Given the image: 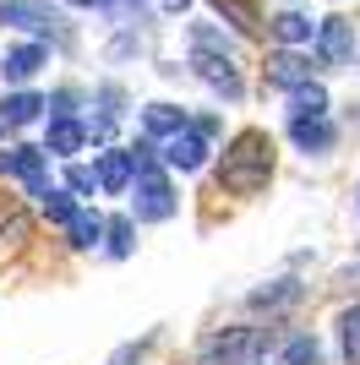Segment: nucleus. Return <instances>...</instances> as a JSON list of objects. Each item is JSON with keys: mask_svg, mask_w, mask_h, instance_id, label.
Masks as SVG:
<instances>
[{"mask_svg": "<svg viewBox=\"0 0 360 365\" xmlns=\"http://www.w3.org/2000/svg\"><path fill=\"white\" fill-rule=\"evenodd\" d=\"M273 180V137L268 131H235L219 153V191L229 197H256Z\"/></svg>", "mask_w": 360, "mask_h": 365, "instance_id": "1", "label": "nucleus"}, {"mask_svg": "<svg viewBox=\"0 0 360 365\" xmlns=\"http://www.w3.org/2000/svg\"><path fill=\"white\" fill-rule=\"evenodd\" d=\"M262 354H268V333L262 327H224V333H213L196 349V365H251Z\"/></svg>", "mask_w": 360, "mask_h": 365, "instance_id": "2", "label": "nucleus"}, {"mask_svg": "<svg viewBox=\"0 0 360 365\" xmlns=\"http://www.w3.org/2000/svg\"><path fill=\"white\" fill-rule=\"evenodd\" d=\"M136 224H164V218H175V207H180V197H175V180H169L164 169H142L136 175Z\"/></svg>", "mask_w": 360, "mask_h": 365, "instance_id": "3", "label": "nucleus"}, {"mask_svg": "<svg viewBox=\"0 0 360 365\" xmlns=\"http://www.w3.org/2000/svg\"><path fill=\"white\" fill-rule=\"evenodd\" d=\"M0 22H6V28H22V33H60L66 16H60L49 0H0Z\"/></svg>", "mask_w": 360, "mask_h": 365, "instance_id": "4", "label": "nucleus"}, {"mask_svg": "<svg viewBox=\"0 0 360 365\" xmlns=\"http://www.w3.org/2000/svg\"><path fill=\"white\" fill-rule=\"evenodd\" d=\"M355 55V22L349 16H322L316 22V61L322 66H349Z\"/></svg>", "mask_w": 360, "mask_h": 365, "instance_id": "5", "label": "nucleus"}, {"mask_svg": "<svg viewBox=\"0 0 360 365\" xmlns=\"http://www.w3.org/2000/svg\"><path fill=\"white\" fill-rule=\"evenodd\" d=\"M262 82L279 93H295L311 82V55H300V49H273L268 66H262Z\"/></svg>", "mask_w": 360, "mask_h": 365, "instance_id": "6", "label": "nucleus"}, {"mask_svg": "<svg viewBox=\"0 0 360 365\" xmlns=\"http://www.w3.org/2000/svg\"><path fill=\"white\" fill-rule=\"evenodd\" d=\"M159 153H164V164L169 169H180V175H196V169L208 164V137L196 131V125H186V131H175L169 142H159Z\"/></svg>", "mask_w": 360, "mask_h": 365, "instance_id": "7", "label": "nucleus"}, {"mask_svg": "<svg viewBox=\"0 0 360 365\" xmlns=\"http://www.w3.org/2000/svg\"><path fill=\"white\" fill-rule=\"evenodd\" d=\"M191 71L202 76L213 93H224L229 104L246 93V82H240V71H235V55H196V49H191Z\"/></svg>", "mask_w": 360, "mask_h": 365, "instance_id": "8", "label": "nucleus"}, {"mask_svg": "<svg viewBox=\"0 0 360 365\" xmlns=\"http://www.w3.org/2000/svg\"><path fill=\"white\" fill-rule=\"evenodd\" d=\"M44 158H49L44 148H11V153H6V175H16V180L28 185V197H39V202L49 197V169H44Z\"/></svg>", "mask_w": 360, "mask_h": 365, "instance_id": "9", "label": "nucleus"}, {"mask_svg": "<svg viewBox=\"0 0 360 365\" xmlns=\"http://www.w3.org/2000/svg\"><path fill=\"white\" fill-rule=\"evenodd\" d=\"M49 66V44H16V49H6V61H0V76L11 82V88H22V82H33V76Z\"/></svg>", "mask_w": 360, "mask_h": 365, "instance_id": "10", "label": "nucleus"}, {"mask_svg": "<svg viewBox=\"0 0 360 365\" xmlns=\"http://www.w3.org/2000/svg\"><path fill=\"white\" fill-rule=\"evenodd\" d=\"M289 142H295L300 153H333L339 131H333L328 115H289Z\"/></svg>", "mask_w": 360, "mask_h": 365, "instance_id": "11", "label": "nucleus"}, {"mask_svg": "<svg viewBox=\"0 0 360 365\" xmlns=\"http://www.w3.org/2000/svg\"><path fill=\"white\" fill-rule=\"evenodd\" d=\"M99 191H109V197H120V191H131V180H136V164H131V148H109V153H99Z\"/></svg>", "mask_w": 360, "mask_h": 365, "instance_id": "12", "label": "nucleus"}, {"mask_svg": "<svg viewBox=\"0 0 360 365\" xmlns=\"http://www.w3.org/2000/svg\"><path fill=\"white\" fill-rule=\"evenodd\" d=\"M82 142H88V125L76 120V115H49L44 153H55V158H76V153H82Z\"/></svg>", "mask_w": 360, "mask_h": 365, "instance_id": "13", "label": "nucleus"}, {"mask_svg": "<svg viewBox=\"0 0 360 365\" xmlns=\"http://www.w3.org/2000/svg\"><path fill=\"white\" fill-rule=\"evenodd\" d=\"M44 109H49V98H39V93H28V88H16V93H6V104H0V125H33Z\"/></svg>", "mask_w": 360, "mask_h": 365, "instance_id": "14", "label": "nucleus"}, {"mask_svg": "<svg viewBox=\"0 0 360 365\" xmlns=\"http://www.w3.org/2000/svg\"><path fill=\"white\" fill-rule=\"evenodd\" d=\"M268 28H273V38H279L284 49H300V44H311V38H316V22L306 11H279Z\"/></svg>", "mask_w": 360, "mask_h": 365, "instance_id": "15", "label": "nucleus"}, {"mask_svg": "<svg viewBox=\"0 0 360 365\" xmlns=\"http://www.w3.org/2000/svg\"><path fill=\"white\" fill-rule=\"evenodd\" d=\"M142 125H148L153 142H169L175 131H186V125H191V115H186V109H175V104H148V109H142Z\"/></svg>", "mask_w": 360, "mask_h": 365, "instance_id": "16", "label": "nucleus"}, {"mask_svg": "<svg viewBox=\"0 0 360 365\" xmlns=\"http://www.w3.org/2000/svg\"><path fill=\"white\" fill-rule=\"evenodd\" d=\"M273 365H322V344L311 333H289L273 354Z\"/></svg>", "mask_w": 360, "mask_h": 365, "instance_id": "17", "label": "nucleus"}, {"mask_svg": "<svg viewBox=\"0 0 360 365\" xmlns=\"http://www.w3.org/2000/svg\"><path fill=\"white\" fill-rule=\"evenodd\" d=\"M104 229H109V218H99L93 207H82V213H76V224L66 229V235H71V245H76V251H93V245L104 240Z\"/></svg>", "mask_w": 360, "mask_h": 365, "instance_id": "18", "label": "nucleus"}, {"mask_svg": "<svg viewBox=\"0 0 360 365\" xmlns=\"http://www.w3.org/2000/svg\"><path fill=\"white\" fill-rule=\"evenodd\" d=\"M104 251L109 257H131L136 251V218H109V229H104Z\"/></svg>", "mask_w": 360, "mask_h": 365, "instance_id": "19", "label": "nucleus"}, {"mask_svg": "<svg viewBox=\"0 0 360 365\" xmlns=\"http://www.w3.org/2000/svg\"><path fill=\"white\" fill-rule=\"evenodd\" d=\"M39 207H44V218H49V224L71 229V224H76V213H82V197H71V191H49V197L39 202Z\"/></svg>", "mask_w": 360, "mask_h": 365, "instance_id": "20", "label": "nucleus"}, {"mask_svg": "<svg viewBox=\"0 0 360 365\" xmlns=\"http://www.w3.org/2000/svg\"><path fill=\"white\" fill-rule=\"evenodd\" d=\"M219 11H224V22L235 33H256L262 28V16H256V0H213Z\"/></svg>", "mask_w": 360, "mask_h": 365, "instance_id": "21", "label": "nucleus"}, {"mask_svg": "<svg viewBox=\"0 0 360 365\" xmlns=\"http://www.w3.org/2000/svg\"><path fill=\"white\" fill-rule=\"evenodd\" d=\"M289 115H328V88H322V82L295 88L289 93Z\"/></svg>", "mask_w": 360, "mask_h": 365, "instance_id": "22", "label": "nucleus"}, {"mask_svg": "<svg viewBox=\"0 0 360 365\" xmlns=\"http://www.w3.org/2000/svg\"><path fill=\"white\" fill-rule=\"evenodd\" d=\"M191 49L196 55H235L224 38V28H213V22H191Z\"/></svg>", "mask_w": 360, "mask_h": 365, "instance_id": "23", "label": "nucleus"}, {"mask_svg": "<svg viewBox=\"0 0 360 365\" xmlns=\"http://www.w3.org/2000/svg\"><path fill=\"white\" fill-rule=\"evenodd\" d=\"M295 300H300V284H295V278H279L273 289H256L251 294L256 311H279V305H295Z\"/></svg>", "mask_w": 360, "mask_h": 365, "instance_id": "24", "label": "nucleus"}, {"mask_svg": "<svg viewBox=\"0 0 360 365\" xmlns=\"http://www.w3.org/2000/svg\"><path fill=\"white\" fill-rule=\"evenodd\" d=\"M339 344H344V360L360 365V305H349L344 317H339Z\"/></svg>", "mask_w": 360, "mask_h": 365, "instance_id": "25", "label": "nucleus"}, {"mask_svg": "<svg viewBox=\"0 0 360 365\" xmlns=\"http://www.w3.org/2000/svg\"><path fill=\"white\" fill-rule=\"evenodd\" d=\"M153 344H159V327H153V333H142V338H131V344H120V349L109 354V365H142V354H148Z\"/></svg>", "mask_w": 360, "mask_h": 365, "instance_id": "26", "label": "nucleus"}, {"mask_svg": "<svg viewBox=\"0 0 360 365\" xmlns=\"http://www.w3.org/2000/svg\"><path fill=\"white\" fill-rule=\"evenodd\" d=\"M66 191H71V197H93V191H99V169L66 164Z\"/></svg>", "mask_w": 360, "mask_h": 365, "instance_id": "27", "label": "nucleus"}, {"mask_svg": "<svg viewBox=\"0 0 360 365\" xmlns=\"http://www.w3.org/2000/svg\"><path fill=\"white\" fill-rule=\"evenodd\" d=\"M49 109H55V115H71V109H76V93H71V88H60L55 98H49Z\"/></svg>", "mask_w": 360, "mask_h": 365, "instance_id": "28", "label": "nucleus"}, {"mask_svg": "<svg viewBox=\"0 0 360 365\" xmlns=\"http://www.w3.org/2000/svg\"><path fill=\"white\" fill-rule=\"evenodd\" d=\"M191 125H196V131H202V137H208V142L219 137V115H202V120H191Z\"/></svg>", "mask_w": 360, "mask_h": 365, "instance_id": "29", "label": "nucleus"}, {"mask_svg": "<svg viewBox=\"0 0 360 365\" xmlns=\"http://www.w3.org/2000/svg\"><path fill=\"white\" fill-rule=\"evenodd\" d=\"M186 6H191V0H159V11H169V16H180Z\"/></svg>", "mask_w": 360, "mask_h": 365, "instance_id": "30", "label": "nucleus"}, {"mask_svg": "<svg viewBox=\"0 0 360 365\" xmlns=\"http://www.w3.org/2000/svg\"><path fill=\"white\" fill-rule=\"evenodd\" d=\"M93 6H120V0H93Z\"/></svg>", "mask_w": 360, "mask_h": 365, "instance_id": "31", "label": "nucleus"}]
</instances>
